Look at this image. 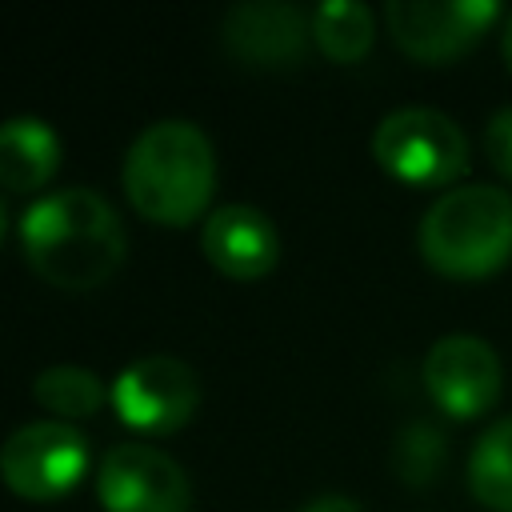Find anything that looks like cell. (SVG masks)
<instances>
[{"label": "cell", "instance_id": "1", "mask_svg": "<svg viewBox=\"0 0 512 512\" xmlns=\"http://www.w3.org/2000/svg\"><path fill=\"white\" fill-rule=\"evenodd\" d=\"M20 248L36 276L56 288L84 292L104 284L124 252L128 236L116 208L92 188H56L36 196L20 216Z\"/></svg>", "mask_w": 512, "mask_h": 512}, {"label": "cell", "instance_id": "2", "mask_svg": "<svg viewBox=\"0 0 512 512\" xmlns=\"http://www.w3.org/2000/svg\"><path fill=\"white\" fill-rule=\"evenodd\" d=\"M120 180L140 216L184 228L208 208L216 188L212 140L192 120H156L128 144Z\"/></svg>", "mask_w": 512, "mask_h": 512}, {"label": "cell", "instance_id": "3", "mask_svg": "<svg viewBox=\"0 0 512 512\" xmlns=\"http://www.w3.org/2000/svg\"><path fill=\"white\" fill-rule=\"evenodd\" d=\"M420 256L452 280H484L512 260V192L460 184L440 192L420 220Z\"/></svg>", "mask_w": 512, "mask_h": 512}, {"label": "cell", "instance_id": "4", "mask_svg": "<svg viewBox=\"0 0 512 512\" xmlns=\"http://www.w3.org/2000/svg\"><path fill=\"white\" fill-rule=\"evenodd\" d=\"M376 164L412 184V188H444L468 168V140L460 124L436 108H396L372 132Z\"/></svg>", "mask_w": 512, "mask_h": 512}, {"label": "cell", "instance_id": "5", "mask_svg": "<svg viewBox=\"0 0 512 512\" xmlns=\"http://www.w3.org/2000/svg\"><path fill=\"white\" fill-rule=\"evenodd\" d=\"M92 464L88 440L76 424L32 420L20 424L0 448V476L16 496L56 500L72 492Z\"/></svg>", "mask_w": 512, "mask_h": 512}, {"label": "cell", "instance_id": "6", "mask_svg": "<svg viewBox=\"0 0 512 512\" xmlns=\"http://www.w3.org/2000/svg\"><path fill=\"white\" fill-rule=\"evenodd\" d=\"M492 0H392L384 8L396 48L420 64H448L476 48L496 24Z\"/></svg>", "mask_w": 512, "mask_h": 512}, {"label": "cell", "instance_id": "7", "mask_svg": "<svg viewBox=\"0 0 512 512\" xmlns=\"http://www.w3.org/2000/svg\"><path fill=\"white\" fill-rule=\"evenodd\" d=\"M116 416L136 432H176L192 420L200 384L196 372L168 352H152L132 360L108 392Z\"/></svg>", "mask_w": 512, "mask_h": 512}, {"label": "cell", "instance_id": "8", "mask_svg": "<svg viewBox=\"0 0 512 512\" xmlns=\"http://www.w3.org/2000/svg\"><path fill=\"white\" fill-rule=\"evenodd\" d=\"M104 512H188L192 484L184 468L152 444H116L96 464Z\"/></svg>", "mask_w": 512, "mask_h": 512}, {"label": "cell", "instance_id": "9", "mask_svg": "<svg viewBox=\"0 0 512 512\" xmlns=\"http://www.w3.org/2000/svg\"><path fill=\"white\" fill-rule=\"evenodd\" d=\"M420 376H424V392L432 396V404L452 420H476L492 412V404L500 400V384H504L496 348L464 332L440 336L428 348Z\"/></svg>", "mask_w": 512, "mask_h": 512}, {"label": "cell", "instance_id": "10", "mask_svg": "<svg viewBox=\"0 0 512 512\" xmlns=\"http://www.w3.org/2000/svg\"><path fill=\"white\" fill-rule=\"evenodd\" d=\"M312 20L288 0H240L220 20L224 48L248 68H292L304 60Z\"/></svg>", "mask_w": 512, "mask_h": 512}, {"label": "cell", "instance_id": "11", "mask_svg": "<svg viewBox=\"0 0 512 512\" xmlns=\"http://www.w3.org/2000/svg\"><path fill=\"white\" fill-rule=\"evenodd\" d=\"M200 248L216 272L232 280H256L280 260V232L260 208L224 204L204 220Z\"/></svg>", "mask_w": 512, "mask_h": 512}, {"label": "cell", "instance_id": "12", "mask_svg": "<svg viewBox=\"0 0 512 512\" xmlns=\"http://www.w3.org/2000/svg\"><path fill=\"white\" fill-rule=\"evenodd\" d=\"M60 164V136L40 116H8L0 124V184L8 192H36Z\"/></svg>", "mask_w": 512, "mask_h": 512}, {"label": "cell", "instance_id": "13", "mask_svg": "<svg viewBox=\"0 0 512 512\" xmlns=\"http://www.w3.org/2000/svg\"><path fill=\"white\" fill-rule=\"evenodd\" d=\"M468 488L488 512H512V416L476 436L468 452Z\"/></svg>", "mask_w": 512, "mask_h": 512}, {"label": "cell", "instance_id": "14", "mask_svg": "<svg viewBox=\"0 0 512 512\" xmlns=\"http://www.w3.org/2000/svg\"><path fill=\"white\" fill-rule=\"evenodd\" d=\"M376 36V16L356 0H328L312 12V40L336 64H356Z\"/></svg>", "mask_w": 512, "mask_h": 512}, {"label": "cell", "instance_id": "15", "mask_svg": "<svg viewBox=\"0 0 512 512\" xmlns=\"http://www.w3.org/2000/svg\"><path fill=\"white\" fill-rule=\"evenodd\" d=\"M32 396L44 412H52L56 420L72 424L84 416H96L104 404V380L80 364H52L44 372H36L32 380Z\"/></svg>", "mask_w": 512, "mask_h": 512}, {"label": "cell", "instance_id": "16", "mask_svg": "<svg viewBox=\"0 0 512 512\" xmlns=\"http://www.w3.org/2000/svg\"><path fill=\"white\" fill-rule=\"evenodd\" d=\"M440 456H444V440H440V432H432L424 424H412L396 444V464L408 476V484H424L436 472Z\"/></svg>", "mask_w": 512, "mask_h": 512}, {"label": "cell", "instance_id": "17", "mask_svg": "<svg viewBox=\"0 0 512 512\" xmlns=\"http://www.w3.org/2000/svg\"><path fill=\"white\" fill-rule=\"evenodd\" d=\"M484 152L492 160V168L512 180V108H500L488 116V128H484Z\"/></svg>", "mask_w": 512, "mask_h": 512}, {"label": "cell", "instance_id": "18", "mask_svg": "<svg viewBox=\"0 0 512 512\" xmlns=\"http://www.w3.org/2000/svg\"><path fill=\"white\" fill-rule=\"evenodd\" d=\"M300 512H364L352 496H336V492H328V496H316V500H308Z\"/></svg>", "mask_w": 512, "mask_h": 512}, {"label": "cell", "instance_id": "19", "mask_svg": "<svg viewBox=\"0 0 512 512\" xmlns=\"http://www.w3.org/2000/svg\"><path fill=\"white\" fill-rule=\"evenodd\" d=\"M500 56H504V64H508V72H512V16H508L504 28H500Z\"/></svg>", "mask_w": 512, "mask_h": 512}, {"label": "cell", "instance_id": "20", "mask_svg": "<svg viewBox=\"0 0 512 512\" xmlns=\"http://www.w3.org/2000/svg\"><path fill=\"white\" fill-rule=\"evenodd\" d=\"M4 224H8V208H4V196H0V236H4Z\"/></svg>", "mask_w": 512, "mask_h": 512}]
</instances>
